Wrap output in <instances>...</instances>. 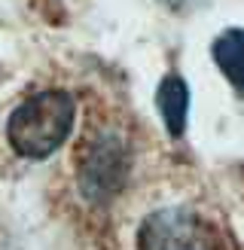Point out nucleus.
Instances as JSON below:
<instances>
[{"label":"nucleus","mask_w":244,"mask_h":250,"mask_svg":"<svg viewBox=\"0 0 244 250\" xmlns=\"http://www.w3.org/2000/svg\"><path fill=\"white\" fill-rule=\"evenodd\" d=\"M156 107H159V113L165 119L168 134L171 137H183V131H186V113H189L186 80L177 77V73H168L156 89Z\"/></svg>","instance_id":"nucleus-3"},{"label":"nucleus","mask_w":244,"mask_h":250,"mask_svg":"<svg viewBox=\"0 0 244 250\" xmlns=\"http://www.w3.org/2000/svg\"><path fill=\"white\" fill-rule=\"evenodd\" d=\"M141 250H214L211 226L186 208L153 210L138 232Z\"/></svg>","instance_id":"nucleus-2"},{"label":"nucleus","mask_w":244,"mask_h":250,"mask_svg":"<svg viewBox=\"0 0 244 250\" xmlns=\"http://www.w3.org/2000/svg\"><path fill=\"white\" fill-rule=\"evenodd\" d=\"M162 3H168L171 9H180V6H183V0H162Z\"/></svg>","instance_id":"nucleus-5"},{"label":"nucleus","mask_w":244,"mask_h":250,"mask_svg":"<svg viewBox=\"0 0 244 250\" xmlns=\"http://www.w3.org/2000/svg\"><path fill=\"white\" fill-rule=\"evenodd\" d=\"M211 55L217 61V67L223 70V77L235 85L238 92H244V31L229 28L214 40Z\"/></svg>","instance_id":"nucleus-4"},{"label":"nucleus","mask_w":244,"mask_h":250,"mask_svg":"<svg viewBox=\"0 0 244 250\" xmlns=\"http://www.w3.org/2000/svg\"><path fill=\"white\" fill-rule=\"evenodd\" d=\"M77 119V104L61 89H46L21 101L6 122L12 149L24 159H46L64 144Z\"/></svg>","instance_id":"nucleus-1"}]
</instances>
